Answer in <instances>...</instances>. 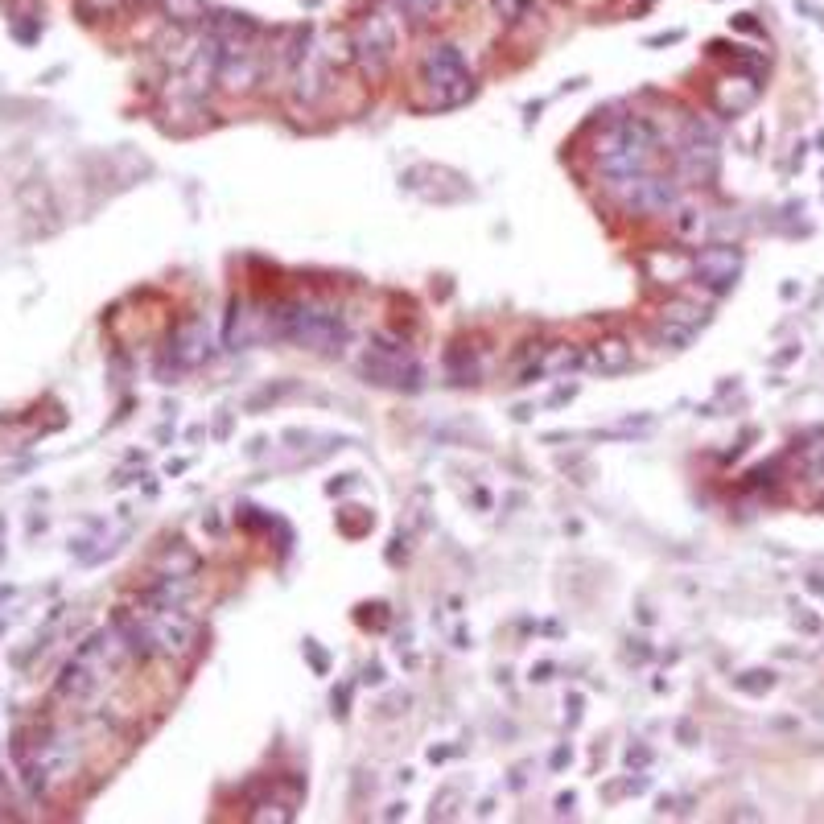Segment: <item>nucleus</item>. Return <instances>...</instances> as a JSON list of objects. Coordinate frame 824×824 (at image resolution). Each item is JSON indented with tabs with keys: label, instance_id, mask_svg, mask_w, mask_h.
<instances>
[{
	"label": "nucleus",
	"instance_id": "1",
	"mask_svg": "<svg viewBox=\"0 0 824 824\" xmlns=\"http://www.w3.org/2000/svg\"><path fill=\"white\" fill-rule=\"evenodd\" d=\"M120 631L128 635L136 655H165V660H178V655H190L198 643V623L181 610V602L157 598V593H144L136 606H124L116 618H112Z\"/></svg>",
	"mask_w": 824,
	"mask_h": 824
},
{
	"label": "nucleus",
	"instance_id": "2",
	"mask_svg": "<svg viewBox=\"0 0 824 824\" xmlns=\"http://www.w3.org/2000/svg\"><path fill=\"white\" fill-rule=\"evenodd\" d=\"M593 157H598V170L610 186H623L631 178H643V173H655L660 165V136L647 120L639 116H623L614 124H606V132L593 141Z\"/></svg>",
	"mask_w": 824,
	"mask_h": 824
},
{
	"label": "nucleus",
	"instance_id": "3",
	"mask_svg": "<svg viewBox=\"0 0 824 824\" xmlns=\"http://www.w3.org/2000/svg\"><path fill=\"white\" fill-rule=\"evenodd\" d=\"M132 643H128V635L112 623L108 631H99V635H91L87 643L79 647V652L71 655V663L63 668V676H58V697L66 701H91L103 684L112 681V676L124 668L128 660H132Z\"/></svg>",
	"mask_w": 824,
	"mask_h": 824
},
{
	"label": "nucleus",
	"instance_id": "4",
	"mask_svg": "<svg viewBox=\"0 0 824 824\" xmlns=\"http://www.w3.org/2000/svg\"><path fill=\"white\" fill-rule=\"evenodd\" d=\"M285 338H293L297 347L334 355L347 342V322H342L338 309H330L322 301H293L285 305Z\"/></svg>",
	"mask_w": 824,
	"mask_h": 824
},
{
	"label": "nucleus",
	"instance_id": "5",
	"mask_svg": "<svg viewBox=\"0 0 824 824\" xmlns=\"http://www.w3.org/2000/svg\"><path fill=\"white\" fill-rule=\"evenodd\" d=\"M421 83L429 91V108H457L475 95L470 71L454 45H429L421 58Z\"/></svg>",
	"mask_w": 824,
	"mask_h": 824
},
{
	"label": "nucleus",
	"instance_id": "6",
	"mask_svg": "<svg viewBox=\"0 0 824 824\" xmlns=\"http://www.w3.org/2000/svg\"><path fill=\"white\" fill-rule=\"evenodd\" d=\"M74 770H79V738L74 734H42L34 738V750H25V783L37 796L71 780Z\"/></svg>",
	"mask_w": 824,
	"mask_h": 824
},
{
	"label": "nucleus",
	"instance_id": "7",
	"mask_svg": "<svg viewBox=\"0 0 824 824\" xmlns=\"http://www.w3.org/2000/svg\"><path fill=\"white\" fill-rule=\"evenodd\" d=\"M350 50H355V63L368 79H384L387 66L396 58V25L384 13H371L355 25V37H350Z\"/></svg>",
	"mask_w": 824,
	"mask_h": 824
},
{
	"label": "nucleus",
	"instance_id": "8",
	"mask_svg": "<svg viewBox=\"0 0 824 824\" xmlns=\"http://www.w3.org/2000/svg\"><path fill=\"white\" fill-rule=\"evenodd\" d=\"M676 170L684 181H709L717 173V132L705 120H689L676 144Z\"/></svg>",
	"mask_w": 824,
	"mask_h": 824
},
{
	"label": "nucleus",
	"instance_id": "9",
	"mask_svg": "<svg viewBox=\"0 0 824 824\" xmlns=\"http://www.w3.org/2000/svg\"><path fill=\"white\" fill-rule=\"evenodd\" d=\"M614 194L623 198L627 211L660 215V211H672L676 206V181L660 178V173H643V178H631V181H623V186H614Z\"/></svg>",
	"mask_w": 824,
	"mask_h": 824
},
{
	"label": "nucleus",
	"instance_id": "10",
	"mask_svg": "<svg viewBox=\"0 0 824 824\" xmlns=\"http://www.w3.org/2000/svg\"><path fill=\"white\" fill-rule=\"evenodd\" d=\"M692 277L701 280L713 293H726L738 277H742V251L730 248V243H713V248H701L692 256Z\"/></svg>",
	"mask_w": 824,
	"mask_h": 824
},
{
	"label": "nucleus",
	"instance_id": "11",
	"mask_svg": "<svg viewBox=\"0 0 824 824\" xmlns=\"http://www.w3.org/2000/svg\"><path fill=\"white\" fill-rule=\"evenodd\" d=\"M705 322H709V309H705V305H697V301H668L660 309L655 338H660L663 347H689Z\"/></svg>",
	"mask_w": 824,
	"mask_h": 824
},
{
	"label": "nucleus",
	"instance_id": "12",
	"mask_svg": "<svg viewBox=\"0 0 824 824\" xmlns=\"http://www.w3.org/2000/svg\"><path fill=\"white\" fill-rule=\"evenodd\" d=\"M211 326H206V318H186V322L173 330V363L178 368H202L206 358H211Z\"/></svg>",
	"mask_w": 824,
	"mask_h": 824
},
{
	"label": "nucleus",
	"instance_id": "13",
	"mask_svg": "<svg viewBox=\"0 0 824 824\" xmlns=\"http://www.w3.org/2000/svg\"><path fill=\"white\" fill-rule=\"evenodd\" d=\"M582 368L598 371V376H618L631 368V347L623 338H602L598 347L582 350Z\"/></svg>",
	"mask_w": 824,
	"mask_h": 824
},
{
	"label": "nucleus",
	"instance_id": "14",
	"mask_svg": "<svg viewBox=\"0 0 824 824\" xmlns=\"http://www.w3.org/2000/svg\"><path fill=\"white\" fill-rule=\"evenodd\" d=\"M754 99H759V79H750V74H730V79H721L713 91V103L726 112V116H742Z\"/></svg>",
	"mask_w": 824,
	"mask_h": 824
},
{
	"label": "nucleus",
	"instance_id": "15",
	"mask_svg": "<svg viewBox=\"0 0 824 824\" xmlns=\"http://www.w3.org/2000/svg\"><path fill=\"white\" fill-rule=\"evenodd\" d=\"M692 272V260L689 256H663V251H652L647 256V277L660 280V285H676Z\"/></svg>",
	"mask_w": 824,
	"mask_h": 824
},
{
	"label": "nucleus",
	"instance_id": "16",
	"mask_svg": "<svg viewBox=\"0 0 824 824\" xmlns=\"http://www.w3.org/2000/svg\"><path fill=\"white\" fill-rule=\"evenodd\" d=\"M574 368H582V350H574V347H553L544 358L536 363V371L532 376H564V371H574Z\"/></svg>",
	"mask_w": 824,
	"mask_h": 824
},
{
	"label": "nucleus",
	"instance_id": "17",
	"mask_svg": "<svg viewBox=\"0 0 824 824\" xmlns=\"http://www.w3.org/2000/svg\"><path fill=\"white\" fill-rule=\"evenodd\" d=\"M799 470H804V478L816 486V491H824V437L808 441V446L799 449Z\"/></svg>",
	"mask_w": 824,
	"mask_h": 824
},
{
	"label": "nucleus",
	"instance_id": "18",
	"mask_svg": "<svg viewBox=\"0 0 824 824\" xmlns=\"http://www.w3.org/2000/svg\"><path fill=\"white\" fill-rule=\"evenodd\" d=\"M165 13L178 25H198V21H206V0H165Z\"/></svg>",
	"mask_w": 824,
	"mask_h": 824
},
{
	"label": "nucleus",
	"instance_id": "19",
	"mask_svg": "<svg viewBox=\"0 0 824 824\" xmlns=\"http://www.w3.org/2000/svg\"><path fill=\"white\" fill-rule=\"evenodd\" d=\"M770 684H775V676H770V672H746V676H738V689H742V692H767Z\"/></svg>",
	"mask_w": 824,
	"mask_h": 824
},
{
	"label": "nucleus",
	"instance_id": "20",
	"mask_svg": "<svg viewBox=\"0 0 824 824\" xmlns=\"http://www.w3.org/2000/svg\"><path fill=\"white\" fill-rule=\"evenodd\" d=\"M433 5H437V0H400V9L408 13V17H417V21H425L433 13Z\"/></svg>",
	"mask_w": 824,
	"mask_h": 824
},
{
	"label": "nucleus",
	"instance_id": "21",
	"mask_svg": "<svg viewBox=\"0 0 824 824\" xmlns=\"http://www.w3.org/2000/svg\"><path fill=\"white\" fill-rule=\"evenodd\" d=\"M495 9H499V17L515 21V17H524V9H528V0H495Z\"/></svg>",
	"mask_w": 824,
	"mask_h": 824
},
{
	"label": "nucleus",
	"instance_id": "22",
	"mask_svg": "<svg viewBox=\"0 0 824 824\" xmlns=\"http://www.w3.org/2000/svg\"><path fill=\"white\" fill-rule=\"evenodd\" d=\"M83 5H87L91 13H108V9H116L120 0H83Z\"/></svg>",
	"mask_w": 824,
	"mask_h": 824
}]
</instances>
